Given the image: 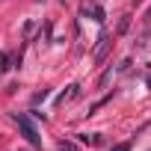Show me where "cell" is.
I'll use <instances>...</instances> for the list:
<instances>
[{
    "instance_id": "obj_1",
    "label": "cell",
    "mask_w": 151,
    "mask_h": 151,
    "mask_svg": "<svg viewBox=\"0 0 151 151\" xmlns=\"http://www.w3.org/2000/svg\"><path fill=\"white\" fill-rule=\"evenodd\" d=\"M18 119V124H21V130H24V136H27V142L30 145H42V139H39V133H36V127L30 124V119L27 116H15Z\"/></svg>"
},
{
    "instance_id": "obj_2",
    "label": "cell",
    "mask_w": 151,
    "mask_h": 151,
    "mask_svg": "<svg viewBox=\"0 0 151 151\" xmlns=\"http://www.w3.org/2000/svg\"><path fill=\"white\" fill-rule=\"evenodd\" d=\"M113 151H127V145H119V148H113Z\"/></svg>"
},
{
    "instance_id": "obj_3",
    "label": "cell",
    "mask_w": 151,
    "mask_h": 151,
    "mask_svg": "<svg viewBox=\"0 0 151 151\" xmlns=\"http://www.w3.org/2000/svg\"><path fill=\"white\" fill-rule=\"evenodd\" d=\"M148 21H151V9H148Z\"/></svg>"
}]
</instances>
